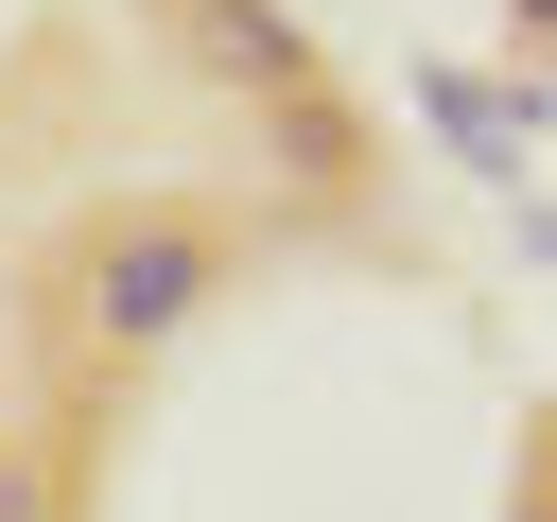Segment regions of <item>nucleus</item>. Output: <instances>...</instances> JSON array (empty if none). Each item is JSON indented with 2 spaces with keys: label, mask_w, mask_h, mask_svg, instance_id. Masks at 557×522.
<instances>
[{
  "label": "nucleus",
  "mask_w": 557,
  "mask_h": 522,
  "mask_svg": "<svg viewBox=\"0 0 557 522\" xmlns=\"http://www.w3.org/2000/svg\"><path fill=\"white\" fill-rule=\"evenodd\" d=\"M70 296H87V348H174L209 296H226V226L209 209H104L87 244H70Z\"/></svg>",
  "instance_id": "nucleus-1"
},
{
  "label": "nucleus",
  "mask_w": 557,
  "mask_h": 522,
  "mask_svg": "<svg viewBox=\"0 0 557 522\" xmlns=\"http://www.w3.org/2000/svg\"><path fill=\"white\" fill-rule=\"evenodd\" d=\"M174 70L226 87V104H278V87H313V17H278V0H174Z\"/></svg>",
  "instance_id": "nucleus-2"
},
{
  "label": "nucleus",
  "mask_w": 557,
  "mask_h": 522,
  "mask_svg": "<svg viewBox=\"0 0 557 522\" xmlns=\"http://www.w3.org/2000/svg\"><path fill=\"white\" fill-rule=\"evenodd\" d=\"M435 139H470L487 174H522V139H540V104H522V70H435Z\"/></svg>",
  "instance_id": "nucleus-3"
}]
</instances>
